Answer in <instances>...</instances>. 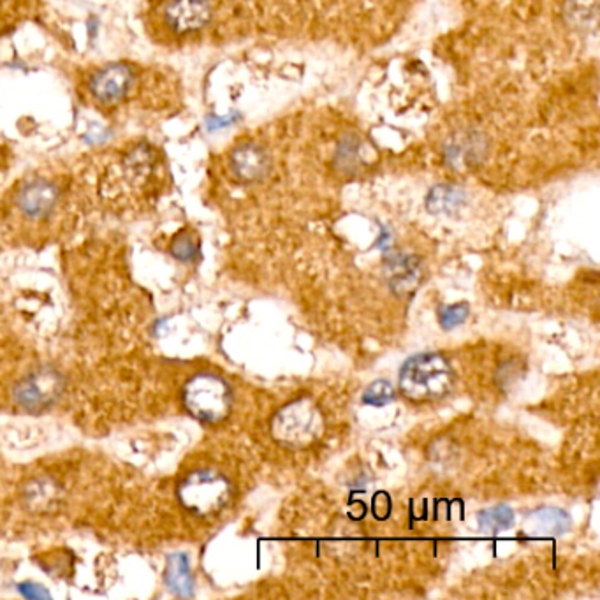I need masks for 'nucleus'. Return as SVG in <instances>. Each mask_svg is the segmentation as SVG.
<instances>
[{
	"label": "nucleus",
	"mask_w": 600,
	"mask_h": 600,
	"mask_svg": "<svg viewBox=\"0 0 600 600\" xmlns=\"http://www.w3.org/2000/svg\"><path fill=\"white\" fill-rule=\"evenodd\" d=\"M64 203L66 192L55 178L36 176L16 187L11 213L15 215L18 227H30L41 233L44 227H52L53 222L59 219Z\"/></svg>",
	"instance_id": "f257e3e1"
},
{
	"label": "nucleus",
	"mask_w": 600,
	"mask_h": 600,
	"mask_svg": "<svg viewBox=\"0 0 600 600\" xmlns=\"http://www.w3.org/2000/svg\"><path fill=\"white\" fill-rule=\"evenodd\" d=\"M453 384V368L437 352L416 354L400 370V391L410 402H437L451 393Z\"/></svg>",
	"instance_id": "f03ea898"
},
{
	"label": "nucleus",
	"mask_w": 600,
	"mask_h": 600,
	"mask_svg": "<svg viewBox=\"0 0 600 600\" xmlns=\"http://www.w3.org/2000/svg\"><path fill=\"white\" fill-rule=\"evenodd\" d=\"M178 498L194 516H215L229 504L231 484L217 470H192L178 486Z\"/></svg>",
	"instance_id": "7ed1b4c3"
},
{
	"label": "nucleus",
	"mask_w": 600,
	"mask_h": 600,
	"mask_svg": "<svg viewBox=\"0 0 600 600\" xmlns=\"http://www.w3.org/2000/svg\"><path fill=\"white\" fill-rule=\"evenodd\" d=\"M183 403L185 409L199 421L219 423L231 412L233 393L219 375L199 374L185 384Z\"/></svg>",
	"instance_id": "20e7f679"
},
{
	"label": "nucleus",
	"mask_w": 600,
	"mask_h": 600,
	"mask_svg": "<svg viewBox=\"0 0 600 600\" xmlns=\"http://www.w3.org/2000/svg\"><path fill=\"white\" fill-rule=\"evenodd\" d=\"M152 18L157 22L159 37L166 32L173 37H189L205 30L213 18L210 0H159Z\"/></svg>",
	"instance_id": "39448f33"
},
{
	"label": "nucleus",
	"mask_w": 600,
	"mask_h": 600,
	"mask_svg": "<svg viewBox=\"0 0 600 600\" xmlns=\"http://www.w3.org/2000/svg\"><path fill=\"white\" fill-rule=\"evenodd\" d=\"M273 435L284 446L305 447L319 439L324 430L321 410L310 400L289 403L273 419Z\"/></svg>",
	"instance_id": "423d86ee"
},
{
	"label": "nucleus",
	"mask_w": 600,
	"mask_h": 600,
	"mask_svg": "<svg viewBox=\"0 0 600 600\" xmlns=\"http://www.w3.org/2000/svg\"><path fill=\"white\" fill-rule=\"evenodd\" d=\"M140 85V73L127 62H115L90 73L87 92L101 108H118L134 97Z\"/></svg>",
	"instance_id": "0eeeda50"
},
{
	"label": "nucleus",
	"mask_w": 600,
	"mask_h": 600,
	"mask_svg": "<svg viewBox=\"0 0 600 600\" xmlns=\"http://www.w3.org/2000/svg\"><path fill=\"white\" fill-rule=\"evenodd\" d=\"M488 155V138L483 132H454L444 145V161L456 171L477 168Z\"/></svg>",
	"instance_id": "6e6552de"
},
{
	"label": "nucleus",
	"mask_w": 600,
	"mask_h": 600,
	"mask_svg": "<svg viewBox=\"0 0 600 600\" xmlns=\"http://www.w3.org/2000/svg\"><path fill=\"white\" fill-rule=\"evenodd\" d=\"M229 171L236 182L247 185L263 182L270 175V154L257 143H240L229 154Z\"/></svg>",
	"instance_id": "1a4fd4ad"
},
{
	"label": "nucleus",
	"mask_w": 600,
	"mask_h": 600,
	"mask_svg": "<svg viewBox=\"0 0 600 600\" xmlns=\"http://www.w3.org/2000/svg\"><path fill=\"white\" fill-rule=\"evenodd\" d=\"M386 279L396 294L414 293L423 280V270L418 257L409 254H393L386 261Z\"/></svg>",
	"instance_id": "9d476101"
},
{
	"label": "nucleus",
	"mask_w": 600,
	"mask_h": 600,
	"mask_svg": "<svg viewBox=\"0 0 600 600\" xmlns=\"http://www.w3.org/2000/svg\"><path fill=\"white\" fill-rule=\"evenodd\" d=\"M465 205V192L453 185H437L428 196V210L442 215L458 212Z\"/></svg>",
	"instance_id": "9b49d317"
},
{
	"label": "nucleus",
	"mask_w": 600,
	"mask_h": 600,
	"mask_svg": "<svg viewBox=\"0 0 600 600\" xmlns=\"http://www.w3.org/2000/svg\"><path fill=\"white\" fill-rule=\"evenodd\" d=\"M597 15V0H567L565 4V20L578 30L595 29Z\"/></svg>",
	"instance_id": "f8f14e48"
},
{
	"label": "nucleus",
	"mask_w": 600,
	"mask_h": 600,
	"mask_svg": "<svg viewBox=\"0 0 600 600\" xmlns=\"http://www.w3.org/2000/svg\"><path fill=\"white\" fill-rule=\"evenodd\" d=\"M477 523L484 532H491V534H497L502 530L513 527L514 513L511 507L507 505H497V507H491L486 511H481L477 516Z\"/></svg>",
	"instance_id": "ddd939ff"
},
{
	"label": "nucleus",
	"mask_w": 600,
	"mask_h": 600,
	"mask_svg": "<svg viewBox=\"0 0 600 600\" xmlns=\"http://www.w3.org/2000/svg\"><path fill=\"white\" fill-rule=\"evenodd\" d=\"M534 520L537 521L539 528H544L549 534H564L571 528V518L569 514L560 511V509H541L534 514Z\"/></svg>",
	"instance_id": "4468645a"
},
{
	"label": "nucleus",
	"mask_w": 600,
	"mask_h": 600,
	"mask_svg": "<svg viewBox=\"0 0 600 600\" xmlns=\"http://www.w3.org/2000/svg\"><path fill=\"white\" fill-rule=\"evenodd\" d=\"M395 388L388 381H375L365 389L363 393V403L365 405H374V407H384L395 400Z\"/></svg>",
	"instance_id": "2eb2a0df"
},
{
	"label": "nucleus",
	"mask_w": 600,
	"mask_h": 600,
	"mask_svg": "<svg viewBox=\"0 0 600 600\" xmlns=\"http://www.w3.org/2000/svg\"><path fill=\"white\" fill-rule=\"evenodd\" d=\"M470 308L467 303H454L440 308L439 322L442 330L451 331L461 326L469 317Z\"/></svg>",
	"instance_id": "dca6fc26"
},
{
	"label": "nucleus",
	"mask_w": 600,
	"mask_h": 600,
	"mask_svg": "<svg viewBox=\"0 0 600 600\" xmlns=\"http://www.w3.org/2000/svg\"><path fill=\"white\" fill-rule=\"evenodd\" d=\"M173 252H175L176 257H180L183 261H189V259L196 256L198 243L194 242L192 236H178L175 245H173Z\"/></svg>",
	"instance_id": "f3484780"
},
{
	"label": "nucleus",
	"mask_w": 600,
	"mask_h": 600,
	"mask_svg": "<svg viewBox=\"0 0 600 600\" xmlns=\"http://www.w3.org/2000/svg\"><path fill=\"white\" fill-rule=\"evenodd\" d=\"M180 579V592L185 593V590L191 588V578H189V572H187V564L183 560H175V564L171 567V583L173 588H176V583Z\"/></svg>",
	"instance_id": "a211bd4d"
}]
</instances>
